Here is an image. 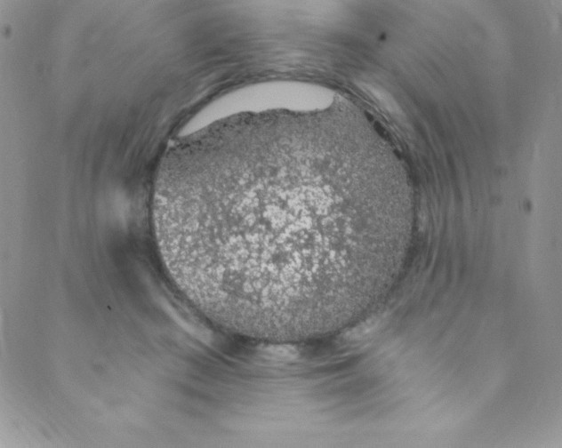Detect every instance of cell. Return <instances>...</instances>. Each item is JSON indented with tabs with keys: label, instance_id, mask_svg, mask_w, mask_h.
<instances>
[{
	"label": "cell",
	"instance_id": "6da1fadb",
	"mask_svg": "<svg viewBox=\"0 0 562 448\" xmlns=\"http://www.w3.org/2000/svg\"><path fill=\"white\" fill-rule=\"evenodd\" d=\"M355 120L330 106L245 113L178 140L152 220L172 279L213 324L248 338H320L355 317Z\"/></svg>",
	"mask_w": 562,
	"mask_h": 448
}]
</instances>
